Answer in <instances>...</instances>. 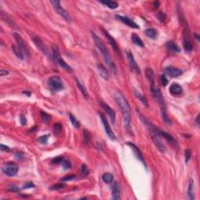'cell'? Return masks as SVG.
Masks as SVG:
<instances>
[{"mask_svg": "<svg viewBox=\"0 0 200 200\" xmlns=\"http://www.w3.org/2000/svg\"><path fill=\"white\" fill-rule=\"evenodd\" d=\"M114 99L116 102L117 103L121 109L124 128L130 135H133L132 128H131V110H130V105L128 100L120 92H116L114 94Z\"/></svg>", "mask_w": 200, "mask_h": 200, "instance_id": "obj_1", "label": "cell"}, {"mask_svg": "<svg viewBox=\"0 0 200 200\" xmlns=\"http://www.w3.org/2000/svg\"><path fill=\"white\" fill-rule=\"evenodd\" d=\"M91 36L93 38V40L95 41L96 47L99 49L100 52L102 53L105 63H107V66L109 67L111 71L113 72L114 74H117V67H116L115 63H114L113 60L112 59V57H111V55L109 53V50L107 49V48L106 47L103 41L99 37L98 35H96V33L93 32V31H91Z\"/></svg>", "mask_w": 200, "mask_h": 200, "instance_id": "obj_2", "label": "cell"}, {"mask_svg": "<svg viewBox=\"0 0 200 200\" xmlns=\"http://www.w3.org/2000/svg\"><path fill=\"white\" fill-rule=\"evenodd\" d=\"M150 88H151V91H152V96L154 97V99L157 101V102L159 103V108H160L161 113H162V117H163V120L168 124H171L170 118L167 115V107H166L165 101H164V98H163V94L161 93V91L159 90V88H157L155 85V82H152L150 85Z\"/></svg>", "mask_w": 200, "mask_h": 200, "instance_id": "obj_3", "label": "cell"}, {"mask_svg": "<svg viewBox=\"0 0 200 200\" xmlns=\"http://www.w3.org/2000/svg\"><path fill=\"white\" fill-rule=\"evenodd\" d=\"M50 3L52 5V7H53L57 14H59L63 20L67 22L71 21V17L69 14V13H67V11L61 7L60 1H59V0H53V1H50Z\"/></svg>", "mask_w": 200, "mask_h": 200, "instance_id": "obj_4", "label": "cell"}, {"mask_svg": "<svg viewBox=\"0 0 200 200\" xmlns=\"http://www.w3.org/2000/svg\"><path fill=\"white\" fill-rule=\"evenodd\" d=\"M48 86L52 92L60 91L64 88L63 81L58 76H52L49 78L48 80Z\"/></svg>", "mask_w": 200, "mask_h": 200, "instance_id": "obj_5", "label": "cell"}, {"mask_svg": "<svg viewBox=\"0 0 200 200\" xmlns=\"http://www.w3.org/2000/svg\"><path fill=\"white\" fill-rule=\"evenodd\" d=\"M52 54H53V58H54L55 61L57 62V63H58V64L61 67L68 72L72 71L71 67L68 65L67 63L65 62V60L61 57L60 52H59L58 48L56 47V46H54V47L52 48Z\"/></svg>", "mask_w": 200, "mask_h": 200, "instance_id": "obj_6", "label": "cell"}, {"mask_svg": "<svg viewBox=\"0 0 200 200\" xmlns=\"http://www.w3.org/2000/svg\"><path fill=\"white\" fill-rule=\"evenodd\" d=\"M18 170H19V167L17 164L13 162L5 163L2 167V171L8 177L15 176L16 174H17Z\"/></svg>", "mask_w": 200, "mask_h": 200, "instance_id": "obj_7", "label": "cell"}, {"mask_svg": "<svg viewBox=\"0 0 200 200\" xmlns=\"http://www.w3.org/2000/svg\"><path fill=\"white\" fill-rule=\"evenodd\" d=\"M13 37L15 38V41L16 42H17V44L18 49H19L25 56L29 57L30 52H29V49L28 48V46H27L26 43H25V41H24L23 38L21 37V35H19L18 33H14V34H13Z\"/></svg>", "mask_w": 200, "mask_h": 200, "instance_id": "obj_8", "label": "cell"}, {"mask_svg": "<svg viewBox=\"0 0 200 200\" xmlns=\"http://www.w3.org/2000/svg\"><path fill=\"white\" fill-rule=\"evenodd\" d=\"M127 58H128V60L129 66H130V70L132 72H134L135 74H140L141 73V70H140L139 66L138 65V63H136L135 58H134V56H133V53L130 51H127Z\"/></svg>", "mask_w": 200, "mask_h": 200, "instance_id": "obj_9", "label": "cell"}, {"mask_svg": "<svg viewBox=\"0 0 200 200\" xmlns=\"http://www.w3.org/2000/svg\"><path fill=\"white\" fill-rule=\"evenodd\" d=\"M157 135H158L159 137H163V138H165L171 146H174V147H178V146L177 140L175 139L170 134L166 132L165 130H161V129H159V128H158L157 130Z\"/></svg>", "mask_w": 200, "mask_h": 200, "instance_id": "obj_10", "label": "cell"}, {"mask_svg": "<svg viewBox=\"0 0 200 200\" xmlns=\"http://www.w3.org/2000/svg\"><path fill=\"white\" fill-rule=\"evenodd\" d=\"M99 115L100 119H101V121H102V124H103V127H104L105 130H106V133L107 134V135L109 136V138H110V139L116 140L117 138H116L115 134L113 133V131L112 130V129H111L110 126H109V122H108V120H107V118L105 117L104 115H102V113H99Z\"/></svg>", "mask_w": 200, "mask_h": 200, "instance_id": "obj_11", "label": "cell"}, {"mask_svg": "<svg viewBox=\"0 0 200 200\" xmlns=\"http://www.w3.org/2000/svg\"><path fill=\"white\" fill-rule=\"evenodd\" d=\"M100 105H101V107L102 108L105 110V112L108 114V116L109 117V118L111 119V121L113 123V124H115L116 121V113L115 111L113 110L110 107H109V105L104 102L103 101H100Z\"/></svg>", "mask_w": 200, "mask_h": 200, "instance_id": "obj_12", "label": "cell"}, {"mask_svg": "<svg viewBox=\"0 0 200 200\" xmlns=\"http://www.w3.org/2000/svg\"><path fill=\"white\" fill-rule=\"evenodd\" d=\"M102 31H103V34H104L105 36L107 37V40H108V41H109V43L110 44V46H112V48L115 50V52L120 53V48H119V46H118L117 42L116 41V40L113 38V36H112V35H111L107 30H105V29H103V28H102Z\"/></svg>", "mask_w": 200, "mask_h": 200, "instance_id": "obj_13", "label": "cell"}, {"mask_svg": "<svg viewBox=\"0 0 200 200\" xmlns=\"http://www.w3.org/2000/svg\"><path fill=\"white\" fill-rule=\"evenodd\" d=\"M127 145L130 146V148H131V149L133 150L134 153H135V157H137L138 159H139V160L141 161V163H143L144 165H145V167H146V162H145V159H144L143 155H142V153H141V150L139 149V148H138V146H135V144L132 143V142H127Z\"/></svg>", "mask_w": 200, "mask_h": 200, "instance_id": "obj_14", "label": "cell"}, {"mask_svg": "<svg viewBox=\"0 0 200 200\" xmlns=\"http://www.w3.org/2000/svg\"><path fill=\"white\" fill-rule=\"evenodd\" d=\"M116 17L119 20L123 22L124 24H125L126 25L130 27V28H135V29L139 28V26H138V24H136L135 21H134V20H132L130 18L128 17H124V16H120V15H116Z\"/></svg>", "mask_w": 200, "mask_h": 200, "instance_id": "obj_15", "label": "cell"}, {"mask_svg": "<svg viewBox=\"0 0 200 200\" xmlns=\"http://www.w3.org/2000/svg\"><path fill=\"white\" fill-rule=\"evenodd\" d=\"M165 72L166 74H168L169 76L171 77V78H177V77H179L180 75L182 74V70L178 69V68L174 67H172V66H169V67H167L165 68Z\"/></svg>", "mask_w": 200, "mask_h": 200, "instance_id": "obj_16", "label": "cell"}, {"mask_svg": "<svg viewBox=\"0 0 200 200\" xmlns=\"http://www.w3.org/2000/svg\"><path fill=\"white\" fill-rule=\"evenodd\" d=\"M33 41L35 42V46H37L38 48L41 50V52H43L44 54H46L48 56L49 55V49L48 47L45 45L42 40L39 37H34L33 38Z\"/></svg>", "mask_w": 200, "mask_h": 200, "instance_id": "obj_17", "label": "cell"}, {"mask_svg": "<svg viewBox=\"0 0 200 200\" xmlns=\"http://www.w3.org/2000/svg\"><path fill=\"white\" fill-rule=\"evenodd\" d=\"M113 199H120V185L117 181H114L112 185V196Z\"/></svg>", "mask_w": 200, "mask_h": 200, "instance_id": "obj_18", "label": "cell"}, {"mask_svg": "<svg viewBox=\"0 0 200 200\" xmlns=\"http://www.w3.org/2000/svg\"><path fill=\"white\" fill-rule=\"evenodd\" d=\"M97 70H98L99 74L100 77L103 78L104 80H109V71L107 70V69H106L104 66L102 65V64H98L97 65Z\"/></svg>", "mask_w": 200, "mask_h": 200, "instance_id": "obj_19", "label": "cell"}, {"mask_svg": "<svg viewBox=\"0 0 200 200\" xmlns=\"http://www.w3.org/2000/svg\"><path fill=\"white\" fill-rule=\"evenodd\" d=\"M169 91H170V94L173 95V96H178V95H180V94L182 93L183 89L179 84L174 83V84H172L170 86Z\"/></svg>", "mask_w": 200, "mask_h": 200, "instance_id": "obj_20", "label": "cell"}, {"mask_svg": "<svg viewBox=\"0 0 200 200\" xmlns=\"http://www.w3.org/2000/svg\"><path fill=\"white\" fill-rule=\"evenodd\" d=\"M152 136V139L153 141V142L155 143L156 146H157L158 149L161 152H165L167 149H166L165 146L163 145V142L160 141V139L159 138V136L158 135H151Z\"/></svg>", "mask_w": 200, "mask_h": 200, "instance_id": "obj_21", "label": "cell"}, {"mask_svg": "<svg viewBox=\"0 0 200 200\" xmlns=\"http://www.w3.org/2000/svg\"><path fill=\"white\" fill-rule=\"evenodd\" d=\"M188 196L190 200L195 199V182L193 179H190L188 188Z\"/></svg>", "mask_w": 200, "mask_h": 200, "instance_id": "obj_22", "label": "cell"}, {"mask_svg": "<svg viewBox=\"0 0 200 200\" xmlns=\"http://www.w3.org/2000/svg\"><path fill=\"white\" fill-rule=\"evenodd\" d=\"M183 47L186 52H191L193 50V45L190 40V37H184Z\"/></svg>", "mask_w": 200, "mask_h": 200, "instance_id": "obj_23", "label": "cell"}, {"mask_svg": "<svg viewBox=\"0 0 200 200\" xmlns=\"http://www.w3.org/2000/svg\"><path fill=\"white\" fill-rule=\"evenodd\" d=\"M167 49L168 51L172 52H179L180 51L179 46L173 41H168L167 43Z\"/></svg>", "mask_w": 200, "mask_h": 200, "instance_id": "obj_24", "label": "cell"}, {"mask_svg": "<svg viewBox=\"0 0 200 200\" xmlns=\"http://www.w3.org/2000/svg\"><path fill=\"white\" fill-rule=\"evenodd\" d=\"M145 35L151 39H155L158 36V30L155 28H148L145 30Z\"/></svg>", "mask_w": 200, "mask_h": 200, "instance_id": "obj_25", "label": "cell"}, {"mask_svg": "<svg viewBox=\"0 0 200 200\" xmlns=\"http://www.w3.org/2000/svg\"><path fill=\"white\" fill-rule=\"evenodd\" d=\"M100 2L111 9H115L118 7V3L117 2H115V1H110V0H102V1H100Z\"/></svg>", "mask_w": 200, "mask_h": 200, "instance_id": "obj_26", "label": "cell"}, {"mask_svg": "<svg viewBox=\"0 0 200 200\" xmlns=\"http://www.w3.org/2000/svg\"><path fill=\"white\" fill-rule=\"evenodd\" d=\"M135 96L138 98V99L140 100V101L141 102V103H142L145 107H149L148 100H147V99L146 98V96H144L142 94L140 93L139 91H137V90H135Z\"/></svg>", "mask_w": 200, "mask_h": 200, "instance_id": "obj_27", "label": "cell"}, {"mask_svg": "<svg viewBox=\"0 0 200 200\" xmlns=\"http://www.w3.org/2000/svg\"><path fill=\"white\" fill-rule=\"evenodd\" d=\"M131 39H132V41L134 43L138 46H140V47H144V43L142 40L141 39V38L139 37V35H138L137 34H132L131 35Z\"/></svg>", "mask_w": 200, "mask_h": 200, "instance_id": "obj_28", "label": "cell"}, {"mask_svg": "<svg viewBox=\"0 0 200 200\" xmlns=\"http://www.w3.org/2000/svg\"><path fill=\"white\" fill-rule=\"evenodd\" d=\"M76 84L77 85H78V87L79 90H80V92H81V94L83 95V96H84L85 99L88 98V91L87 89H86V88H85V86L78 80V79H76Z\"/></svg>", "mask_w": 200, "mask_h": 200, "instance_id": "obj_29", "label": "cell"}, {"mask_svg": "<svg viewBox=\"0 0 200 200\" xmlns=\"http://www.w3.org/2000/svg\"><path fill=\"white\" fill-rule=\"evenodd\" d=\"M83 140L86 145H89L91 141V133L87 130H83Z\"/></svg>", "mask_w": 200, "mask_h": 200, "instance_id": "obj_30", "label": "cell"}, {"mask_svg": "<svg viewBox=\"0 0 200 200\" xmlns=\"http://www.w3.org/2000/svg\"><path fill=\"white\" fill-rule=\"evenodd\" d=\"M146 78L149 79L150 83L155 82L154 81V72L151 68H147L146 70Z\"/></svg>", "mask_w": 200, "mask_h": 200, "instance_id": "obj_31", "label": "cell"}, {"mask_svg": "<svg viewBox=\"0 0 200 200\" xmlns=\"http://www.w3.org/2000/svg\"><path fill=\"white\" fill-rule=\"evenodd\" d=\"M12 49H13V52L15 53L16 56H17L19 59H22V60L24 59V54L21 52V51H20V49H18L17 46H12Z\"/></svg>", "mask_w": 200, "mask_h": 200, "instance_id": "obj_32", "label": "cell"}, {"mask_svg": "<svg viewBox=\"0 0 200 200\" xmlns=\"http://www.w3.org/2000/svg\"><path fill=\"white\" fill-rule=\"evenodd\" d=\"M102 178L104 182L109 184V183H111L113 180V174H110V173H105L102 175Z\"/></svg>", "mask_w": 200, "mask_h": 200, "instance_id": "obj_33", "label": "cell"}, {"mask_svg": "<svg viewBox=\"0 0 200 200\" xmlns=\"http://www.w3.org/2000/svg\"><path fill=\"white\" fill-rule=\"evenodd\" d=\"M69 117H70V121H71L72 124H73V126H74L75 128H80V122L77 120L76 117L72 115L71 113L69 114Z\"/></svg>", "mask_w": 200, "mask_h": 200, "instance_id": "obj_34", "label": "cell"}, {"mask_svg": "<svg viewBox=\"0 0 200 200\" xmlns=\"http://www.w3.org/2000/svg\"><path fill=\"white\" fill-rule=\"evenodd\" d=\"M157 18L161 23H166L167 20V15L163 12H159L157 13Z\"/></svg>", "mask_w": 200, "mask_h": 200, "instance_id": "obj_35", "label": "cell"}, {"mask_svg": "<svg viewBox=\"0 0 200 200\" xmlns=\"http://www.w3.org/2000/svg\"><path fill=\"white\" fill-rule=\"evenodd\" d=\"M41 118H42L43 122L44 123H46V124L49 123V122L51 120V118H52V117H51L49 114H48V113H46V112H44V111H41Z\"/></svg>", "mask_w": 200, "mask_h": 200, "instance_id": "obj_36", "label": "cell"}, {"mask_svg": "<svg viewBox=\"0 0 200 200\" xmlns=\"http://www.w3.org/2000/svg\"><path fill=\"white\" fill-rule=\"evenodd\" d=\"M62 166H63V168L64 170H69V169H70L72 167L70 161L65 159H63V161L62 162Z\"/></svg>", "mask_w": 200, "mask_h": 200, "instance_id": "obj_37", "label": "cell"}, {"mask_svg": "<svg viewBox=\"0 0 200 200\" xmlns=\"http://www.w3.org/2000/svg\"><path fill=\"white\" fill-rule=\"evenodd\" d=\"M66 185L65 184H63V183H59V184H57V185H53L52 187L50 188L49 189L52 190V191H56V190H60L62 188L65 187Z\"/></svg>", "mask_w": 200, "mask_h": 200, "instance_id": "obj_38", "label": "cell"}, {"mask_svg": "<svg viewBox=\"0 0 200 200\" xmlns=\"http://www.w3.org/2000/svg\"><path fill=\"white\" fill-rule=\"evenodd\" d=\"M80 174L84 175V176H87L88 174H89L88 168L85 164H82V166H81V167H80Z\"/></svg>", "mask_w": 200, "mask_h": 200, "instance_id": "obj_39", "label": "cell"}, {"mask_svg": "<svg viewBox=\"0 0 200 200\" xmlns=\"http://www.w3.org/2000/svg\"><path fill=\"white\" fill-rule=\"evenodd\" d=\"M53 130H54L55 134L58 135V134H59L61 132V130H62V125L59 123L55 124L54 126H53Z\"/></svg>", "mask_w": 200, "mask_h": 200, "instance_id": "obj_40", "label": "cell"}, {"mask_svg": "<svg viewBox=\"0 0 200 200\" xmlns=\"http://www.w3.org/2000/svg\"><path fill=\"white\" fill-rule=\"evenodd\" d=\"M63 159H64L63 157H57L52 159V164H59V163H62Z\"/></svg>", "mask_w": 200, "mask_h": 200, "instance_id": "obj_41", "label": "cell"}, {"mask_svg": "<svg viewBox=\"0 0 200 200\" xmlns=\"http://www.w3.org/2000/svg\"><path fill=\"white\" fill-rule=\"evenodd\" d=\"M75 178V175L74 174H70V175H67L66 177L63 178L61 179V181L63 182H66V181H70V180H73V179Z\"/></svg>", "mask_w": 200, "mask_h": 200, "instance_id": "obj_42", "label": "cell"}, {"mask_svg": "<svg viewBox=\"0 0 200 200\" xmlns=\"http://www.w3.org/2000/svg\"><path fill=\"white\" fill-rule=\"evenodd\" d=\"M185 162H186V163H188V162L189 161V159H191V150H190L189 149H185Z\"/></svg>", "mask_w": 200, "mask_h": 200, "instance_id": "obj_43", "label": "cell"}, {"mask_svg": "<svg viewBox=\"0 0 200 200\" xmlns=\"http://www.w3.org/2000/svg\"><path fill=\"white\" fill-rule=\"evenodd\" d=\"M160 81L161 84L163 85V86H166V85L168 84V79L166 77L165 74H162L160 76Z\"/></svg>", "mask_w": 200, "mask_h": 200, "instance_id": "obj_44", "label": "cell"}, {"mask_svg": "<svg viewBox=\"0 0 200 200\" xmlns=\"http://www.w3.org/2000/svg\"><path fill=\"white\" fill-rule=\"evenodd\" d=\"M35 184L31 181H28V182H26L23 186V189H28V188H35Z\"/></svg>", "mask_w": 200, "mask_h": 200, "instance_id": "obj_45", "label": "cell"}, {"mask_svg": "<svg viewBox=\"0 0 200 200\" xmlns=\"http://www.w3.org/2000/svg\"><path fill=\"white\" fill-rule=\"evenodd\" d=\"M48 140H49V135H43V136H41V137L39 138L38 141H39V142H41V143L42 144H46L48 142Z\"/></svg>", "mask_w": 200, "mask_h": 200, "instance_id": "obj_46", "label": "cell"}, {"mask_svg": "<svg viewBox=\"0 0 200 200\" xmlns=\"http://www.w3.org/2000/svg\"><path fill=\"white\" fill-rule=\"evenodd\" d=\"M0 148H1V151H2V152H9L10 151V149L8 146L3 145V144L0 145Z\"/></svg>", "mask_w": 200, "mask_h": 200, "instance_id": "obj_47", "label": "cell"}, {"mask_svg": "<svg viewBox=\"0 0 200 200\" xmlns=\"http://www.w3.org/2000/svg\"><path fill=\"white\" fill-rule=\"evenodd\" d=\"M20 124H21V125H23V126H24V125H26L27 119L24 115H20Z\"/></svg>", "mask_w": 200, "mask_h": 200, "instance_id": "obj_48", "label": "cell"}, {"mask_svg": "<svg viewBox=\"0 0 200 200\" xmlns=\"http://www.w3.org/2000/svg\"><path fill=\"white\" fill-rule=\"evenodd\" d=\"M9 70H5V69H2V70H0V76L3 77V76H7L9 74Z\"/></svg>", "mask_w": 200, "mask_h": 200, "instance_id": "obj_49", "label": "cell"}, {"mask_svg": "<svg viewBox=\"0 0 200 200\" xmlns=\"http://www.w3.org/2000/svg\"><path fill=\"white\" fill-rule=\"evenodd\" d=\"M15 157L17 159H23V158H24V153H23V152H17V153H16V155H15Z\"/></svg>", "mask_w": 200, "mask_h": 200, "instance_id": "obj_50", "label": "cell"}, {"mask_svg": "<svg viewBox=\"0 0 200 200\" xmlns=\"http://www.w3.org/2000/svg\"><path fill=\"white\" fill-rule=\"evenodd\" d=\"M8 190L10 191H18L20 189H19V188H18L17 186H16V185H13L12 187H9Z\"/></svg>", "mask_w": 200, "mask_h": 200, "instance_id": "obj_51", "label": "cell"}, {"mask_svg": "<svg viewBox=\"0 0 200 200\" xmlns=\"http://www.w3.org/2000/svg\"><path fill=\"white\" fill-rule=\"evenodd\" d=\"M159 5H160V2H159V1H155V2H153V8H154V9H158L159 7Z\"/></svg>", "mask_w": 200, "mask_h": 200, "instance_id": "obj_52", "label": "cell"}, {"mask_svg": "<svg viewBox=\"0 0 200 200\" xmlns=\"http://www.w3.org/2000/svg\"><path fill=\"white\" fill-rule=\"evenodd\" d=\"M38 129V128L37 127H35V128H32V129H30V130H29V131H30V132H34V131H35V130H36Z\"/></svg>", "mask_w": 200, "mask_h": 200, "instance_id": "obj_53", "label": "cell"}, {"mask_svg": "<svg viewBox=\"0 0 200 200\" xmlns=\"http://www.w3.org/2000/svg\"><path fill=\"white\" fill-rule=\"evenodd\" d=\"M23 93H24V94H26V95H28V96H30V92H28V91H23Z\"/></svg>", "mask_w": 200, "mask_h": 200, "instance_id": "obj_54", "label": "cell"}, {"mask_svg": "<svg viewBox=\"0 0 200 200\" xmlns=\"http://www.w3.org/2000/svg\"><path fill=\"white\" fill-rule=\"evenodd\" d=\"M195 36L196 37V39L198 40V41H199V35H197V34H196V35H195Z\"/></svg>", "mask_w": 200, "mask_h": 200, "instance_id": "obj_55", "label": "cell"}]
</instances>
